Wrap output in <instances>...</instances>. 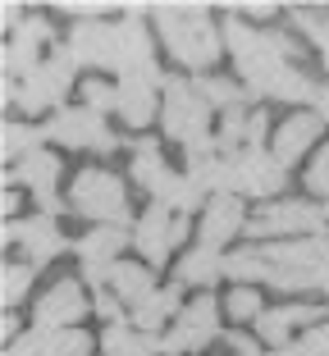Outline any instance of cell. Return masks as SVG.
<instances>
[{
    "label": "cell",
    "mask_w": 329,
    "mask_h": 356,
    "mask_svg": "<svg viewBox=\"0 0 329 356\" xmlns=\"http://www.w3.org/2000/svg\"><path fill=\"white\" fill-rule=\"evenodd\" d=\"M224 46H229L243 83L252 87L256 96L316 101L311 78L293 64V55H298V42H293V37H284V32H256V28H247V23L229 19L224 23Z\"/></svg>",
    "instance_id": "cell-1"
},
{
    "label": "cell",
    "mask_w": 329,
    "mask_h": 356,
    "mask_svg": "<svg viewBox=\"0 0 329 356\" xmlns=\"http://www.w3.org/2000/svg\"><path fill=\"white\" fill-rule=\"evenodd\" d=\"M156 28L174 60L197 69V74L220 60V32L206 19L202 5H156Z\"/></svg>",
    "instance_id": "cell-2"
},
{
    "label": "cell",
    "mask_w": 329,
    "mask_h": 356,
    "mask_svg": "<svg viewBox=\"0 0 329 356\" xmlns=\"http://www.w3.org/2000/svg\"><path fill=\"white\" fill-rule=\"evenodd\" d=\"M69 206L96 224H119V229L128 224V188L110 169H83L69 188Z\"/></svg>",
    "instance_id": "cell-3"
},
{
    "label": "cell",
    "mask_w": 329,
    "mask_h": 356,
    "mask_svg": "<svg viewBox=\"0 0 329 356\" xmlns=\"http://www.w3.org/2000/svg\"><path fill=\"white\" fill-rule=\"evenodd\" d=\"M160 92H165V115H160L165 137H174V142H183V147L202 142L206 128H211V105H206V96L197 92V83L165 74Z\"/></svg>",
    "instance_id": "cell-4"
},
{
    "label": "cell",
    "mask_w": 329,
    "mask_h": 356,
    "mask_svg": "<svg viewBox=\"0 0 329 356\" xmlns=\"http://www.w3.org/2000/svg\"><path fill=\"white\" fill-rule=\"evenodd\" d=\"M288 183V169L279 165L270 151L261 147H243L234 156H224V192L229 197H279Z\"/></svg>",
    "instance_id": "cell-5"
},
{
    "label": "cell",
    "mask_w": 329,
    "mask_h": 356,
    "mask_svg": "<svg viewBox=\"0 0 329 356\" xmlns=\"http://www.w3.org/2000/svg\"><path fill=\"white\" fill-rule=\"evenodd\" d=\"M74 69H78L74 55H69V51H55L51 64L32 69L19 87H5V101H19L23 115H42V110H51V105L64 101V92H69V83H74Z\"/></svg>",
    "instance_id": "cell-6"
},
{
    "label": "cell",
    "mask_w": 329,
    "mask_h": 356,
    "mask_svg": "<svg viewBox=\"0 0 329 356\" xmlns=\"http://www.w3.org/2000/svg\"><path fill=\"white\" fill-rule=\"evenodd\" d=\"M325 210L311 206V201H270L266 210H256L247 220V233L252 238H279V242H293V238H316L325 233Z\"/></svg>",
    "instance_id": "cell-7"
},
{
    "label": "cell",
    "mask_w": 329,
    "mask_h": 356,
    "mask_svg": "<svg viewBox=\"0 0 329 356\" xmlns=\"http://www.w3.org/2000/svg\"><path fill=\"white\" fill-rule=\"evenodd\" d=\"M46 137L60 142V147H74V151H115V133H110L106 115L96 110H60V115L46 124Z\"/></svg>",
    "instance_id": "cell-8"
},
{
    "label": "cell",
    "mask_w": 329,
    "mask_h": 356,
    "mask_svg": "<svg viewBox=\"0 0 329 356\" xmlns=\"http://www.w3.org/2000/svg\"><path fill=\"white\" fill-rule=\"evenodd\" d=\"M266 261L275 265V270L311 274L316 288H329V233H316V238H293V242H270Z\"/></svg>",
    "instance_id": "cell-9"
},
{
    "label": "cell",
    "mask_w": 329,
    "mask_h": 356,
    "mask_svg": "<svg viewBox=\"0 0 329 356\" xmlns=\"http://www.w3.org/2000/svg\"><path fill=\"white\" fill-rule=\"evenodd\" d=\"M64 51L74 55L87 69H115L119 64V23H101V19H78Z\"/></svg>",
    "instance_id": "cell-10"
},
{
    "label": "cell",
    "mask_w": 329,
    "mask_h": 356,
    "mask_svg": "<svg viewBox=\"0 0 329 356\" xmlns=\"http://www.w3.org/2000/svg\"><path fill=\"white\" fill-rule=\"evenodd\" d=\"M188 233L192 229H188L183 215H170L165 206H151L147 215L138 220V229H133V242H138V252L147 256L151 265H165L174 256V247H179Z\"/></svg>",
    "instance_id": "cell-11"
},
{
    "label": "cell",
    "mask_w": 329,
    "mask_h": 356,
    "mask_svg": "<svg viewBox=\"0 0 329 356\" xmlns=\"http://www.w3.org/2000/svg\"><path fill=\"white\" fill-rule=\"evenodd\" d=\"M215 334H220V302L202 293L192 306L179 311V325L165 334V352H197V347H206Z\"/></svg>",
    "instance_id": "cell-12"
},
{
    "label": "cell",
    "mask_w": 329,
    "mask_h": 356,
    "mask_svg": "<svg viewBox=\"0 0 329 356\" xmlns=\"http://www.w3.org/2000/svg\"><path fill=\"white\" fill-rule=\"evenodd\" d=\"M124 78H160L156 69V42H151L147 23H142V5H128V19L119 23V64H115Z\"/></svg>",
    "instance_id": "cell-13"
},
{
    "label": "cell",
    "mask_w": 329,
    "mask_h": 356,
    "mask_svg": "<svg viewBox=\"0 0 329 356\" xmlns=\"http://www.w3.org/2000/svg\"><path fill=\"white\" fill-rule=\"evenodd\" d=\"M92 311L83 297V288H78L74 279H55L51 288H46L42 297H37V306H32V315H37V329H74L83 315Z\"/></svg>",
    "instance_id": "cell-14"
},
{
    "label": "cell",
    "mask_w": 329,
    "mask_h": 356,
    "mask_svg": "<svg viewBox=\"0 0 329 356\" xmlns=\"http://www.w3.org/2000/svg\"><path fill=\"white\" fill-rule=\"evenodd\" d=\"M5 238L23 247L28 265H46V261H55V256L64 252L60 224H55L51 215H37V220H19V224H10V233H5Z\"/></svg>",
    "instance_id": "cell-15"
},
{
    "label": "cell",
    "mask_w": 329,
    "mask_h": 356,
    "mask_svg": "<svg viewBox=\"0 0 329 356\" xmlns=\"http://www.w3.org/2000/svg\"><path fill=\"white\" fill-rule=\"evenodd\" d=\"M320 115H307V110H298V115H288L284 124L275 128V147H270V156L279 160V165H293L298 156H307L311 147H316V137H320Z\"/></svg>",
    "instance_id": "cell-16"
},
{
    "label": "cell",
    "mask_w": 329,
    "mask_h": 356,
    "mask_svg": "<svg viewBox=\"0 0 329 356\" xmlns=\"http://www.w3.org/2000/svg\"><path fill=\"white\" fill-rule=\"evenodd\" d=\"M238 229H247V220H243V197L220 192V197L206 201V210H202V247H220V242L238 238Z\"/></svg>",
    "instance_id": "cell-17"
},
{
    "label": "cell",
    "mask_w": 329,
    "mask_h": 356,
    "mask_svg": "<svg viewBox=\"0 0 329 356\" xmlns=\"http://www.w3.org/2000/svg\"><path fill=\"white\" fill-rule=\"evenodd\" d=\"M160 83H165V78H151V74H142V78H119V115H124L133 128L151 124Z\"/></svg>",
    "instance_id": "cell-18"
},
{
    "label": "cell",
    "mask_w": 329,
    "mask_h": 356,
    "mask_svg": "<svg viewBox=\"0 0 329 356\" xmlns=\"http://www.w3.org/2000/svg\"><path fill=\"white\" fill-rule=\"evenodd\" d=\"M101 352L106 356H156V352H165V338H156V334H142V329H133V325H106V334H101Z\"/></svg>",
    "instance_id": "cell-19"
},
{
    "label": "cell",
    "mask_w": 329,
    "mask_h": 356,
    "mask_svg": "<svg viewBox=\"0 0 329 356\" xmlns=\"http://www.w3.org/2000/svg\"><path fill=\"white\" fill-rule=\"evenodd\" d=\"M124 247H128V229H119V224H96L92 233L78 238V256H83V265H110Z\"/></svg>",
    "instance_id": "cell-20"
},
{
    "label": "cell",
    "mask_w": 329,
    "mask_h": 356,
    "mask_svg": "<svg viewBox=\"0 0 329 356\" xmlns=\"http://www.w3.org/2000/svg\"><path fill=\"white\" fill-rule=\"evenodd\" d=\"M224 261H229V256H220V247H192V252L179 261V279L206 293V288L224 274Z\"/></svg>",
    "instance_id": "cell-21"
},
{
    "label": "cell",
    "mask_w": 329,
    "mask_h": 356,
    "mask_svg": "<svg viewBox=\"0 0 329 356\" xmlns=\"http://www.w3.org/2000/svg\"><path fill=\"white\" fill-rule=\"evenodd\" d=\"M110 293L138 311V306L147 302L151 293H156V283H151V270H147V265H115V270H110Z\"/></svg>",
    "instance_id": "cell-22"
},
{
    "label": "cell",
    "mask_w": 329,
    "mask_h": 356,
    "mask_svg": "<svg viewBox=\"0 0 329 356\" xmlns=\"http://www.w3.org/2000/svg\"><path fill=\"white\" fill-rule=\"evenodd\" d=\"M55 178H60V160H55V151L37 147V151H28V156L19 160V183H28L32 192H55Z\"/></svg>",
    "instance_id": "cell-23"
},
{
    "label": "cell",
    "mask_w": 329,
    "mask_h": 356,
    "mask_svg": "<svg viewBox=\"0 0 329 356\" xmlns=\"http://www.w3.org/2000/svg\"><path fill=\"white\" fill-rule=\"evenodd\" d=\"M174 311H179V288H156V293L133 311V329L156 334V329H165V320H170Z\"/></svg>",
    "instance_id": "cell-24"
},
{
    "label": "cell",
    "mask_w": 329,
    "mask_h": 356,
    "mask_svg": "<svg viewBox=\"0 0 329 356\" xmlns=\"http://www.w3.org/2000/svg\"><path fill=\"white\" fill-rule=\"evenodd\" d=\"M202 197L206 192L192 183V178H179V174H170L165 183H160V192H156V206H165V210H179V215H192V210H206L202 206Z\"/></svg>",
    "instance_id": "cell-25"
},
{
    "label": "cell",
    "mask_w": 329,
    "mask_h": 356,
    "mask_svg": "<svg viewBox=\"0 0 329 356\" xmlns=\"http://www.w3.org/2000/svg\"><path fill=\"white\" fill-rule=\"evenodd\" d=\"M170 178V169H165V160H160L156 142H133V183L147 192H160V183Z\"/></svg>",
    "instance_id": "cell-26"
},
{
    "label": "cell",
    "mask_w": 329,
    "mask_h": 356,
    "mask_svg": "<svg viewBox=\"0 0 329 356\" xmlns=\"http://www.w3.org/2000/svg\"><path fill=\"white\" fill-rule=\"evenodd\" d=\"M224 274H229L234 283H247V288H252L256 279H266V283H270L275 265L266 261V252H234L229 261H224Z\"/></svg>",
    "instance_id": "cell-27"
},
{
    "label": "cell",
    "mask_w": 329,
    "mask_h": 356,
    "mask_svg": "<svg viewBox=\"0 0 329 356\" xmlns=\"http://www.w3.org/2000/svg\"><path fill=\"white\" fill-rule=\"evenodd\" d=\"M197 92L206 96V105H220V110H238L243 105V87L229 83V78H197Z\"/></svg>",
    "instance_id": "cell-28"
},
{
    "label": "cell",
    "mask_w": 329,
    "mask_h": 356,
    "mask_svg": "<svg viewBox=\"0 0 329 356\" xmlns=\"http://www.w3.org/2000/svg\"><path fill=\"white\" fill-rule=\"evenodd\" d=\"M92 352V338L83 329H51L46 334V356H87Z\"/></svg>",
    "instance_id": "cell-29"
},
{
    "label": "cell",
    "mask_w": 329,
    "mask_h": 356,
    "mask_svg": "<svg viewBox=\"0 0 329 356\" xmlns=\"http://www.w3.org/2000/svg\"><path fill=\"white\" fill-rule=\"evenodd\" d=\"M261 306H266V302H261V293L247 288V283H234V293L224 297V311L234 315V320H261V315H266Z\"/></svg>",
    "instance_id": "cell-30"
},
{
    "label": "cell",
    "mask_w": 329,
    "mask_h": 356,
    "mask_svg": "<svg viewBox=\"0 0 329 356\" xmlns=\"http://www.w3.org/2000/svg\"><path fill=\"white\" fill-rule=\"evenodd\" d=\"M270 356H329V325L307 329V334H302L298 343L279 347V352H270Z\"/></svg>",
    "instance_id": "cell-31"
},
{
    "label": "cell",
    "mask_w": 329,
    "mask_h": 356,
    "mask_svg": "<svg viewBox=\"0 0 329 356\" xmlns=\"http://www.w3.org/2000/svg\"><path fill=\"white\" fill-rule=\"evenodd\" d=\"M37 51H42V46H32V42H23V37H14L10 46H5V74H23L28 78L32 69H42V64H37Z\"/></svg>",
    "instance_id": "cell-32"
},
{
    "label": "cell",
    "mask_w": 329,
    "mask_h": 356,
    "mask_svg": "<svg viewBox=\"0 0 329 356\" xmlns=\"http://www.w3.org/2000/svg\"><path fill=\"white\" fill-rule=\"evenodd\" d=\"M0 151H5V160H23L28 151H37V133H32L28 124H5V133H0Z\"/></svg>",
    "instance_id": "cell-33"
},
{
    "label": "cell",
    "mask_w": 329,
    "mask_h": 356,
    "mask_svg": "<svg viewBox=\"0 0 329 356\" xmlns=\"http://www.w3.org/2000/svg\"><path fill=\"white\" fill-rule=\"evenodd\" d=\"M298 28L320 46V60H325V69H329V14L325 10H298Z\"/></svg>",
    "instance_id": "cell-34"
},
{
    "label": "cell",
    "mask_w": 329,
    "mask_h": 356,
    "mask_svg": "<svg viewBox=\"0 0 329 356\" xmlns=\"http://www.w3.org/2000/svg\"><path fill=\"white\" fill-rule=\"evenodd\" d=\"M247 110L238 105V110H224V124H220V147H224V156H234V151H243L238 142H247Z\"/></svg>",
    "instance_id": "cell-35"
},
{
    "label": "cell",
    "mask_w": 329,
    "mask_h": 356,
    "mask_svg": "<svg viewBox=\"0 0 329 356\" xmlns=\"http://www.w3.org/2000/svg\"><path fill=\"white\" fill-rule=\"evenodd\" d=\"M28 288H32V265H5V274H0V297H5V306H19Z\"/></svg>",
    "instance_id": "cell-36"
},
{
    "label": "cell",
    "mask_w": 329,
    "mask_h": 356,
    "mask_svg": "<svg viewBox=\"0 0 329 356\" xmlns=\"http://www.w3.org/2000/svg\"><path fill=\"white\" fill-rule=\"evenodd\" d=\"M256 334H261V343H275V352H279V347H288L293 320L284 315V306H279V311H266L261 320H256Z\"/></svg>",
    "instance_id": "cell-37"
},
{
    "label": "cell",
    "mask_w": 329,
    "mask_h": 356,
    "mask_svg": "<svg viewBox=\"0 0 329 356\" xmlns=\"http://www.w3.org/2000/svg\"><path fill=\"white\" fill-rule=\"evenodd\" d=\"M83 92H87V110H96V115L119 110V87H110V83H101V78H92Z\"/></svg>",
    "instance_id": "cell-38"
},
{
    "label": "cell",
    "mask_w": 329,
    "mask_h": 356,
    "mask_svg": "<svg viewBox=\"0 0 329 356\" xmlns=\"http://www.w3.org/2000/svg\"><path fill=\"white\" fill-rule=\"evenodd\" d=\"M307 192L311 197H329V151H316L307 165Z\"/></svg>",
    "instance_id": "cell-39"
},
{
    "label": "cell",
    "mask_w": 329,
    "mask_h": 356,
    "mask_svg": "<svg viewBox=\"0 0 329 356\" xmlns=\"http://www.w3.org/2000/svg\"><path fill=\"white\" fill-rule=\"evenodd\" d=\"M5 356H46V329H32V334H23Z\"/></svg>",
    "instance_id": "cell-40"
},
{
    "label": "cell",
    "mask_w": 329,
    "mask_h": 356,
    "mask_svg": "<svg viewBox=\"0 0 329 356\" xmlns=\"http://www.w3.org/2000/svg\"><path fill=\"white\" fill-rule=\"evenodd\" d=\"M19 37H23V42H32V46H42L46 37H51V23H46L42 14H28V19L19 23Z\"/></svg>",
    "instance_id": "cell-41"
},
{
    "label": "cell",
    "mask_w": 329,
    "mask_h": 356,
    "mask_svg": "<svg viewBox=\"0 0 329 356\" xmlns=\"http://www.w3.org/2000/svg\"><path fill=\"white\" fill-rule=\"evenodd\" d=\"M119 306H124V302H119L115 293H101V297L92 302V311L101 315V320H110V325H119Z\"/></svg>",
    "instance_id": "cell-42"
},
{
    "label": "cell",
    "mask_w": 329,
    "mask_h": 356,
    "mask_svg": "<svg viewBox=\"0 0 329 356\" xmlns=\"http://www.w3.org/2000/svg\"><path fill=\"white\" fill-rule=\"evenodd\" d=\"M266 133H270V119L256 110V115L247 119V147H261V142H266Z\"/></svg>",
    "instance_id": "cell-43"
},
{
    "label": "cell",
    "mask_w": 329,
    "mask_h": 356,
    "mask_svg": "<svg viewBox=\"0 0 329 356\" xmlns=\"http://www.w3.org/2000/svg\"><path fill=\"white\" fill-rule=\"evenodd\" d=\"M37 201H42V215H51V220H55V215L64 210V201L55 197V192H37Z\"/></svg>",
    "instance_id": "cell-44"
},
{
    "label": "cell",
    "mask_w": 329,
    "mask_h": 356,
    "mask_svg": "<svg viewBox=\"0 0 329 356\" xmlns=\"http://www.w3.org/2000/svg\"><path fill=\"white\" fill-rule=\"evenodd\" d=\"M311 105H316V115H320V124L329 128V87H316V101H311Z\"/></svg>",
    "instance_id": "cell-45"
},
{
    "label": "cell",
    "mask_w": 329,
    "mask_h": 356,
    "mask_svg": "<svg viewBox=\"0 0 329 356\" xmlns=\"http://www.w3.org/2000/svg\"><path fill=\"white\" fill-rule=\"evenodd\" d=\"M229 343H234V352H238V356H261V352H256V338H243V334H234Z\"/></svg>",
    "instance_id": "cell-46"
},
{
    "label": "cell",
    "mask_w": 329,
    "mask_h": 356,
    "mask_svg": "<svg viewBox=\"0 0 329 356\" xmlns=\"http://www.w3.org/2000/svg\"><path fill=\"white\" fill-rule=\"evenodd\" d=\"M60 10H69V14H101L106 5H60Z\"/></svg>",
    "instance_id": "cell-47"
},
{
    "label": "cell",
    "mask_w": 329,
    "mask_h": 356,
    "mask_svg": "<svg viewBox=\"0 0 329 356\" xmlns=\"http://www.w3.org/2000/svg\"><path fill=\"white\" fill-rule=\"evenodd\" d=\"M325 220H329V206H325Z\"/></svg>",
    "instance_id": "cell-48"
}]
</instances>
